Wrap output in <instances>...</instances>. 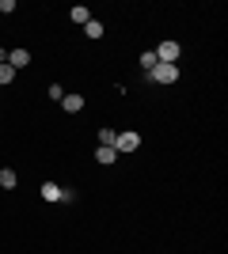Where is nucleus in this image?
I'll use <instances>...</instances> for the list:
<instances>
[{"label": "nucleus", "instance_id": "obj_6", "mask_svg": "<svg viewBox=\"0 0 228 254\" xmlns=\"http://www.w3.org/2000/svg\"><path fill=\"white\" fill-rule=\"evenodd\" d=\"M38 193H42V201H61V186H57V182H42V186H38Z\"/></svg>", "mask_w": 228, "mask_h": 254}, {"label": "nucleus", "instance_id": "obj_8", "mask_svg": "<svg viewBox=\"0 0 228 254\" xmlns=\"http://www.w3.org/2000/svg\"><path fill=\"white\" fill-rule=\"evenodd\" d=\"M69 19H73V23H80V27H84V23H91V11H87L84 4H76V8L69 11Z\"/></svg>", "mask_w": 228, "mask_h": 254}, {"label": "nucleus", "instance_id": "obj_2", "mask_svg": "<svg viewBox=\"0 0 228 254\" xmlns=\"http://www.w3.org/2000/svg\"><path fill=\"white\" fill-rule=\"evenodd\" d=\"M149 80L152 84H175V80H179V64H160L156 61V68L149 72Z\"/></svg>", "mask_w": 228, "mask_h": 254}, {"label": "nucleus", "instance_id": "obj_5", "mask_svg": "<svg viewBox=\"0 0 228 254\" xmlns=\"http://www.w3.org/2000/svg\"><path fill=\"white\" fill-rule=\"evenodd\" d=\"M8 64L11 68H27L31 64V50H8Z\"/></svg>", "mask_w": 228, "mask_h": 254}, {"label": "nucleus", "instance_id": "obj_12", "mask_svg": "<svg viewBox=\"0 0 228 254\" xmlns=\"http://www.w3.org/2000/svg\"><path fill=\"white\" fill-rule=\"evenodd\" d=\"M11 80H15V68H11V64H0V87H8Z\"/></svg>", "mask_w": 228, "mask_h": 254}, {"label": "nucleus", "instance_id": "obj_9", "mask_svg": "<svg viewBox=\"0 0 228 254\" xmlns=\"http://www.w3.org/2000/svg\"><path fill=\"white\" fill-rule=\"evenodd\" d=\"M95 159L103 163V167H110V163L118 159V152H114V148H95Z\"/></svg>", "mask_w": 228, "mask_h": 254}, {"label": "nucleus", "instance_id": "obj_14", "mask_svg": "<svg viewBox=\"0 0 228 254\" xmlns=\"http://www.w3.org/2000/svg\"><path fill=\"white\" fill-rule=\"evenodd\" d=\"M0 64H8V50L4 46H0Z\"/></svg>", "mask_w": 228, "mask_h": 254}, {"label": "nucleus", "instance_id": "obj_13", "mask_svg": "<svg viewBox=\"0 0 228 254\" xmlns=\"http://www.w3.org/2000/svg\"><path fill=\"white\" fill-rule=\"evenodd\" d=\"M141 68H145V72H152V68H156V53H152V50L141 53Z\"/></svg>", "mask_w": 228, "mask_h": 254}, {"label": "nucleus", "instance_id": "obj_1", "mask_svg": "<svg viewBox=\"0 0 228 254\" xmlns=\"http://www.w3.org/2000/svg\"><path fill=\"white\" fill-rule=\"evenodd\" d=\"M137 148H141V133L126 129V133L114 137V152H118V156H130V152H137Z\"/></svg>", "mask_w": 228, "mask_h": 254}, {"label": "nucleus", "instance_id": "obj_4", "mask_svg": "<svg viewBox=\"0 0 228 254\" xmlns=\"http://www.w3.org/2000/svg\"><path fill=\"white\" fill-rule=\"evenodd\" d=\"M61 110H65V114H80V110H84V95H76V91H69V95L61 99Z\"/></svg>", "mask_w": 228, "mask_h": 254}, {"label": "nucleus", "instance_id": "obj_11", "mask_svg": "<svg viewBox=\"0 0 228 254\" xmlns=\"http://www.w3.org/2000/svg\"><path fill=\"white\" fill-rule=\"evenodd\" d=\"M84 34H87V38H103V23H99V19L84 23Z\"/></svg>", "mask_w": 228, "mask_h": 254}, {"label": "nucleus", "instance_id": "obj_7", "mask_svg": "<svg viewBox=\"0 0 228 254\" xmlns=\"http://www.w3.org/2000/svg\"><path fill=\"white\" fill-rule=\"evenodd\" d=\"M0 186H4V190H15V186H19V175H15L11 167H4L0 171Z\"/></svg>", "mask_w": 228, "mask_h": 254}, {"label": "nucleus", "instance_id": "obj_10", "mask_svg": "<svg viewBox=\"0 0 228 254\" xmlns=\"http://www.w3.org/2000/svg\"><path fill=\"white\" fill-rule=\"evenodd\" d=\"M114 137H118L114 129H99V148H114Z\"/></svg>", "mask_w": 228, "mask_h": 254}, {"label": "nucleus", "instance_id": "obj_3", "mask_svg": "<svg viewBox=\"0 0 228 254\" xmlns=\"http://www.w3.org/2000/svg\"><path fill=\"white\" fill-rule=\"evenodd\" d=\"M152 53H156V61H160V64H175L183 50H179V42H160V46H156Z\"/></svg>", "mask_w": 228, "mask_h": 254}]
</instances>
